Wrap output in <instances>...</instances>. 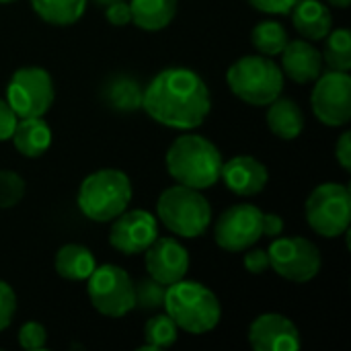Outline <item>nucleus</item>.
Returning a JSON list of instances; mask_svg holds the SVG:
<instances>
[{
	"label": "nucleus",
	"mask_w": 351,
	"mask_h": 351,
	"mask_svg": "<svg viewBox=\"0 0 351 351\" xmlns=\"http://www.w3.org/2000/svg\"><path fill=\"white\" fill-rule=\"evenodd\" d=\"M280 56L284 76L298 84H308L323 72V53L308 39H290Z\"/></svg>",
	"instance_id": "17"
},
{
	"label": "nucleus",
	"mask_w": 351,
	"mask_h": 351,
	"mask_svg": "<svg viewBox=\"0 0 351 351\" xmlns=\"http://www.w3.org/2000/svg\"><path fill=\"white\" fill-rule=\"evenodd\" d=\"M144 255L148 276L165 286L183 280L189 271V251L173 237H156Z\"/></svg>",
	"instance_id": "14"
},
{
	"label": "nucleus",
	"mask_w": 351,
	"mask_h": 351,
	"mask_svg": "<svg viewBox=\"0 0 351 351\" xmlns=\"http://www.w3.org/2000/svg\"><path fill=\"white\" fill-rule=\"evenodd\" d=\"M10 2H16V0H0V4H10Z\"/></svg>",
	"instance_id": "40"
},
{
	"label": "nucleus",
	"mask_w": 351,
	"mask_h": 351,
	"mask_svg": "<svg viewBox=\"0 0 351 351\" xmlns=\"http://www.w3.org/2000/svg\"><path fill=\"white\" fill-rule=\"evenodd\" d=\"M19 154L27 158H39L51 146V128L43 117H23L10 136Z\"/></svg>",
	"instance_id": "20"
},
{
	"label": "nucleus",
	"mask_w": 351,
	"mask_h": 351,
	"mask_svg": "<svg viewBox=\"0 0 351 351\" xmlns=\"http://www.w3.org/2000/svg\"><path fill=\"white\" fill-rule=\"evenodd\" d=\"M228 88L234 97L253 107H267L282 95L284 72L269 56H243L226 72Z\"/></svg>",
	"instance_id": "5"
},
{
	"label": "nucleus",
	"mask_w": 351,
	"mask_h": 351,
	"mask_svg": "<svg viewBox=\"0 0 351 351\" xmlns=\"http://www.w3.org/2000/svg\"><path fill=\"white\" fill-rule=\"evenodd\" d=\"M177 331L179 327L173 323V319L165 313V315H156L152 319H148L146 327H144V346L140 348L142 351H158L171 348L177 341Z\"/></svg>",
	"instance_id": "27"
},
{
	"label": "nucleus",
	"mask_w": 351,
	"mask_h": 351,
	"mask_svg": "<svg viewBox=\"0 0 351 351\" xmlns=\"http://www.w3.org/2000/svg\"><path fill=\"white\" fill-rule=\"evenodd\" d=\"M165 294H167V286L152 278H146V280H140L138 284H134L136 308L158 311L165 304Z\"/></svg>",
	"instance_id": "28"
},
{
	"label": "nucleus",
	"mask_w": 351,
	"mask_h": 351,
	"mask_svg": "<svg viewBox=\"0 0 351 351\" xmlns=\"http://www.w3.org/2000/svg\"><path fill=\"white\" fill-rule=\"evenodd\" d=\"M105 16H107V21H109L113 27H125L128 23H132L130 4H128L125 0L111 2V4H107V8H105Z\"/></svg>",
	"instance_id": "33"
},
{
	"label": "nucleus",
	"mask_w": 351,
	"mask_h": 351,
	"mask_svg": "<svg viewBox=\"0 0 351 351\" xmlns=\"http://www.w3.org/2000/svg\"><path fill=\"white\" fill-rule=\"evenodd\" d=\"M323 60L331 70L350 72L351 70V33L348 29H331L325 37Z\"/></svg>",
	"instance_id": "26"
},
{
	"label": "nucleus",
	"mask_w": 351,
	"mask_h": 351,
	"mask_svg": "<svg viewBox=\"0 0 351 351\" xmlns=\"http://www.w3.org/2000/svg\"><path fill=\"white\" fill-rule=\"evenodd\" d=\"M88 298L97 313L109 319H121L136 308L134 282L125 269L113 263H105L93 269L86 278Z\"/></svg>",
	"instance_id": "8"
},
{
	"label": "nucleus",
	"mask_w": 351,
	"mask_h": 351,
	"mask_svg": "<svg viewBox=\"0 0 351 351\" xmlns=\"http://www.w3.org/2000/svg\"><path fill=\"white\" fill-rule=\"evenodd\" d=\"M16 113L12 111V107L8 105L6 99H0V142H6L10 140L14 128H16Z\"/></svg>",
	"instance_id": "34"
},
{
	"label": "nucleus",
	"mask_w": 351,
	"mask_h": 351,
	"mask_svg": "<svg viewBox=\"0 0 351 351\" xmlns=\"http://www.w3.org/2000/svg\"><path fill=\"white\" fill-rule=\"evenodd\" d=\"M99 6H107V4H111V2H119V0H95Z\"/></svg>",
	"instance_id": "39"
},
{
	"label": "nucleus",
	"mask_w": 351,
	"mask_h": 351,
	"mask_svg": "<svg viewBox=\"0 0 351 351\" xmlns=\"http://www.w3.org/2000/svg\"><path fill=\"white\" fill-rule=\"evenodd\" d=\"M222 162L224 158L218 146L199 134L179 136L165 156L169 175L177 183L199 191L210 189L220 181Z\"/></svg>",
	"instance_id": "2"
},
{
	"label": "nucleus",
	"mask_w": 351,
	"mask_h": 351,
	"mask_svg": "<svg viewBox=\"0 0 351 351\" xmlns=\"http://www.w3.org/2000/svg\"><path fill=\"white\" fill-rule=\"evenodd\" d=\"M156 218L173 234L197 239L212 222V208L199 189L177 183L160 193L156 202Z\"/></svg>",
	"instance_id": "6"
},
{
	"label": "nucleus",
	"mask_w": 351,
	"mask_h": 351,
	"mask_svg": "<svg viewBox=\"0 0 351 351\" xmlns=\"http://www.w3.org/2000/svg\"><path fill=\"white\" fill-rule=\"evenodd\" d=\"M220 179L224 181L228 191H232L241 197H251L265 189V185L269 181V171L261 160H257L249 154H239V156L222 162Z\"/></svg>",
	"instance_id": "16"
},
{
	"label": "nucleus",
	"mask_w": 351,
	"mask_h": 351,
	"mask_svg": "<svg viewBox=\"0 0 351 351\" xmlns=\"http://www.w3.org/2000/svg\"><path fill=\"white\" fill-rule=\"evenodd\" d=\"M27 185L16 171L0 169V210L14 208L25 197Z\"/></svg>",
	"instance_id": "29"
},
{
	"label": "nucleus",
	"mask_w": 351,
	"mask_h": 351,
	"mask_svg": "<svg viewBox=\"0 0 351 351\" xmlns=\"http://www.w3.org/2000/svg\"><path fill=\"white\" fill-rule=\"evenodd\" d=\"M247 337L255 351H298L302 346L298 327L280 313L259 315L249 325Z\"/></svg>",
	"instance_id": "15"
},
{
	"label": "nucleus",
	"mask_w": 351,
	"mask_h": 351,
	"mask_svg": "<svg viewBox=\"0 0 351 351\" xmlns=\"http://www.w3.org/2000/svg\"><path fill=\"white\" fill-rule=\"evenodd\" d=\"M56 99V86L51 74L41 66L19 68L6 86V101L23 117H43Z\"/></svg>",
	"instance_id": "9"
},
{
	"label": "nucleus",
	"mask_w": 351,
	"mask_h": 351,
	"mask_svg": "<svg viewBox=\"0 0 351 351\" xmlns=\"http://www.w3.org/2000/svg\"><path fill=\"white\" fill-rule=\"evenodd\" d=\"M335 158L343 171H351V132H343L335 144Z\"/></svg>",
	"instance_id": "36"
},
{
	"label": "nucleus",
	"mask_w": 351,
	"mask_h": 351,
	"mask_svg": "<svg viewBox=\"0 0 351 351\" xmlns=\"http://www.w3.org/2000/svg\"><path fill=\"white\" fill-rule=\"evenodd\" d=\"M16 313V296L14 290L10 288V284L0 280V331H4L10 323L12 317Z\"/></svg>",
	"instance_id": "31"
},
{
	"label": "nucleus",
	"mask_w": 351,
	"mask_h": 351,
	"mask_svg": "<svg viewBox=\"0 0 351 351\" xmlns=\"http://www.w3.org/2000/svg\"><path fill=\"white\" fill-rule=\"evenodd\" d=\"M284 232V220L278 214L263 212V234L267 237H280Z\"/></svg>",
	"instance_id": "37"
},
{
	"label": "nucleus",
	"mask_w": 351,
	"mask_h": 351,
	"mask_svg": "<svg viewBox=\"0 0 351 351\" xmlns=\"http://www.w3.org/2000/svg\"><path fill=\"white\" fill-rule=\"evenodd\" d=\"M290 41L288 29L280 21H261L251 31V43L263 56H280Z\"/></svg>",
	"instance_id": "25"
},
{
	"label": "nucleus",
	"mask_w": 351,
	"mask_h": 351,
	"mask_svg": "<svg viewBox=\"0 0 351 351\" xmlns=\"http://www.w3.org/2000/svg\"><path fill=\"white\" fill-rule=\"evenodd\" d=\"M331 6H337V8H348L350 6V0H327Z\"/></svg>",
	"instance_id": "38"
},
{
	"label": "nucleus",
	"mask_w": 351,
	"mask_h": 351,
	"mask_svg": "<svg viewBox=\"0 0 351 351\" xmlns=\"http://www.w3.org/2000/svg\"><path fill=\"white\" fill-rule=\"evenodd\" d=\"M304 212L311 228L317 234L325 239H337L346 234L351 222L350 187L337 181L317 185L306 199Z\"/></svg>",
	"instance_id": "7"
},
{
	"label": "nucleus",
	"mask_w": 351,
	"mask_h": 351,
	"mask_svg": "<svg viewBox=\"0 0 351 351\" xmlns=\"http://www.w3.org/2000/svg\"><path fill=\"white\" fill-rule=\"evenodd\" d=\"M19 346L23 350L37 351L45 350L47 346V331L43 325H39L37 321H29L19 329Z\"/></svg>",
	"instance_id": "30"
},
{
	"label": "nucleus",
	"mask_w": 351,
	"mask_h": 351,
	"mask_svg": "<svg viewBox=\"0 0 351 351\" xmlns=\"http://www.w3.org/2000/svg\"><path fill=\"white\" fill-rule=\"evenodd\" d=\"M162 308L179 329L191 335L214 331L222 319V304L218 296L208 286L185 278L167 286Z\"/></svg>",
	"instance_id": "3"
},
{
	"label": "nucleus",
	"mask_w": 351,
	"mask_h": 351,
	"mask_svg": "<svg viewBox=\"0 0 351 351\" xmlns=\"http://www.w3.org/2000/svg\"><path fill=\"white\" fill-rule=\"evenodd\" d=\"M290 12L296 31L308 41H321L333 29V14L321 0H298Z\"/></svg>",
	"instance_id": "18"
},
{
	"label": "nucleus",
	"mask_w": 351,
	"mask_h": 351,
	"mask_svg": "<svg viewBox=\"0 0 351 351\" xmlns=\"http://www.w3.org/2000/svg\"><path fill=\"white\" fill-rule=\"evenodd\" d=\"M31 6L47 25L68 27L80 21L86 10V0H31Z\"/></svg>",
	"instance_id": "24"
},
{
	"label": "nucleus",
	"mask_w": 351,
	"mask_h": 351,
	"mask_svg": "<svg viewBox=\"0 0 351 351\" xmlns=\"http://www.w3.org/2000/svg\"><path fill=\"white\" fill-rule=\"evenodd\" d=\"M53 267H56V274L64 280L84 282L97 267V261L88 247L70 243V245H64L58 249Z\"/></svg>",
	"instance_id": "21"
},
{
	"label": "nucleus",
	"mask_w": 351,
	"mask_h": 351,
	"mask_svg": "<svg viewBox=\"0 0 351 351\" xmlns=\"http://www.w3.org/2000/svg\"><path fill=\"white\" fill-rule=\"evenodd\" d=\"M111 222L109 243L123 255L144 253L158 237V222L148 210H125Z\"/></svg>",
	"instance_id": "13"
},
{
	"label": "nucleus",
	"mask_w": 351,
	"mask_h": 351,
	"mask_svg": "<svg viewBox=\"0 0 351 351\" xmlns=\"http://www.w3.org/2000/svg\"><path fill=\"white\" fill-rule=\"evenodd\" d=\"M315 117L329 125L341 128L351 119V78L348 72H321L311 95Z\"/></svg>",
	"instance_id": "12"
},
{
	"label": "nucleus",
	"mask_w": 351,
	"mask_h": 351,
	"mask_svg": "<svg viewBox=\"0 0 351 351\" xmlns=\"http://www.w3.org/2000/svg\"><path fill=\"white\" fill-rule=\"evenodd\" d=\"M245 253V269L253 276H261L269 269V257L265 249H247Z\"/></svg>",
	"instance_id": "32"
},
{
	"label": "nucleus",
	"mask_w": 351,
	"mask_h": 351,
	"mask_svg": "<svg viewBox=\"0 0 351 351\" xmlns=\"http://www.w3.org/2000/svg\"><path fill=\"white\" fill-rule=\"evenodd\" d=\"M269 267L294 284L311 282L319 276L323 257L319 247L304 237H282L269 245Z\"/></svg>",
	"instance_id": "10"
},
{
	"label": "nucleus",
	"mask_w": 351,
	"mask_h": 351,
	"mask_svg": "<svg viewBox=\"0 0 351 351\" xmlns=\"http://www.w3.org/2000/svg\"><path fill=\"white\" fill-rule=\"evenodd\" d=\"M267 128L282 140H296L304 130V113L290 97H278L267 105Z\"/></svg>",
	"instance_id": "19"
},
{
	"label": "nucleus",
	"mask_w": 351,
	"mask_h": 351,
	"mask_svg": "<svg viewBox=\"0 0 351 351\" xmlns=\"http://www.w3.org/2000/svg\"><path fill=\"white\" fill-rule=\"evenodd\" d=\"M263 237V212L253 204H237L220 214L214 241L228 253H243Z\"/></svg>",
	"instance_id": "11"
},
{
	"label": "nucleus",
	"mask_w": 351,
	"mask_h": 351,
	"mask_svg": "<svg viewBox=\"0 0 351 351\" xmlns=\"http://www.w3.org/2000/svg\"><path fill=\"white\" fill-rule=\"evenodd\" d=\"M142 109L156 123L187 132L206 121L212 97L206 80L195 70L165 68L144 88Z\"/></svg>",
	"instance_id": "1"
},
{
	"label": "nucleus",
	"mask_w": 351,
	"mask_h": 351,
	"mask_svg": "<svg viewBox=\"0 0 351 351\" xmlns=\"http://www.w3.org/2000/svg\"><path fill=\"white\" fill-rule=\"evenodd\" d=\"M132 195V181L123 171L99 169L84 177V181L80 183L76 204L84 218L103 224L125 212Z\"/></svg>",
	"instance_id": "4"
},
{
	"label": "nucleus",
	"mask_w": 351,
	"mask_h": 351,
	"mask_svg": "<svg viewBox=\"0 0 351 351\" xmlns=\"http://www.w3.org/2000/svg\"><path fill=\"white\" fill-rule=\"evenodd\" d=\"M142 93L144 88L136 78L130 74H115L103 86V101L119 113H130L142 109Z\"/></svg>",
	"instance_id": "23"
},
{
	"label": "nucleus",
	"mask_w": 351,
	"mask_h": 351,
	"mask_svg": "<svg viewBox=\"0 0 351 351\" xmlns=\"http://www.w3.org/2000/svg\"><path fill=\"white\" fill-rule=\"evenodd\" d=\"M128 4L136 27L144 31H160L173 23L179 0H130Z\"/></svg>",
	"instance_id": "22"
},
{
	"label": "nucleus",
	"mask_w": 351,
	"mask_h": 351,
	"mask_svg": "<svg viewBox=\"0 0 351 351\" xmlns=\"http://www.w3.org/2000/svg\"><path fill=\"white\" fill-rule=\"evenodd\" d=\"M253 8L267 14H288L298 0H247Z\"/></svg>",
	"instance_id": "35"
}]
</instances>
